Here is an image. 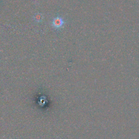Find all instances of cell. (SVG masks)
Returning a JSON list of instances; mask_svg holds the SVG:
<instances>
[{
  "mask_svg": "<svg viewBox=\"0 0 139 139\" xmlns=\"http://www.w3.org/2000/svg\"><path fill=\"white\" fill-rule=\"evenodd\" d=\"M64 25V21L61 17L58 16L53 19L52 22V25L55 29H60Z\"/></svg>",
  "mask_w": 139,
  "mask_h": 139,
  "instance_id": "1",
  "label": "cell"
},
{
  "mask_svg": "<svg viewBox=\"0 0 139 139\" xmlns=\"http://www.w3.org/2000/svg\"><path fill=\"white\" fill-rule=\"evenodd\" d=\"M43 15L40 13H37L34 16V19L37 22H41L43 21Z\"/></svg>",
  "mask_w": 139,
  "mask_h": 139,
  "instance_id": "2",
  "label": "cell"
}]
</instances>
